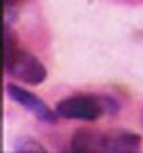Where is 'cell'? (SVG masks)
<instances>
[{
    "label": "cell",
    "instance_id": "obj_1",
    "mask_svg": "<svg viewBox=\"0 0 143 153\" xmlns=\"http://www.w3.org/2000/svg\"><path fill=\"white\" fill-rule=\"evenodd\" d=\"M4 69L8 75L29 86H38L46 80L48 69L36 56L19 48L15 35L8 33L4 36Z\"/></svg>",
    "mask_w": 143,
    "mask_h": 153
},
{
    "label": "cell",
    "instance_id": "obj_2",
    "mask_svg": "<svg viewBox=\"0 0 143 153\" xmlns=\"http://www.w3.org/2000/svg\"><path fill=\"white\" fill-rule=\"evenodd\" d=\"M55 111L61 119H74V121H97L105 113L103 100L95 98V96H67L59 100L55 105Z\"/></svg>",
    "mask_w": 143,
    "mask_h": 153
},
{
    "label": "cell",
    "instance_id": "obj_3",
    "mask_svg": "<svg viewBox=\"0 0 143 153\" xmlns=\"http://www.w3.org/2000/svg\"><path fill=\"white\" fill-rule=\"evenodd\" d=\"M6 94H8V98H12L15 103H19L25 111L35 115L38 121H42V123L54 124L57 121V117H59L55 109L48 107V103L44 100H40L32 92H27L25 88H21L17 84H6Z\"/></svg>",
    "mask_w": 143,
    "mask_h": 153
},
{
    "label": "cell",
    "instance_id": "obj_4",
    "mask_svg": "<svg viewBox=\"0 0 143 153\" xmlns=\"http://www.w3.org/2000/svg\"><path fill=\"white\" fill-rule=\"evenodd\" d=\"M141 147V136L128 130H105L101 134V151L128 153Z\"/></svg>",
    "mask_w": 143,
    "mask_h": 153
},
{
    "label": "cell",
    "instance_id": "obj_5",
    "mask_svg": "<svg viewBox=\"0 0 143 153\" xmlns=\"http://www.w3.org/2000/svg\"><path fill=\"white\" fill-rule=\"evenodd\" d=\"M101 134L94 128H78L71 138V149L73 151H101Z\"/></svg>",
    "mask_w": 143,
    "mask_h": 153
},
{
    "label": "cell",
    "instance_id": "obj_6",
    "mask_svg": "<svg viewBox=\"0 0 143 153\" xmlns=\"http://www.w3.org/2000/svg\"><path fill=\"white\" fill-rule=\"evenodd\" d=\"M13 149L19 153H29V151H46V147L31 136H19L13 142Z\"/></svg>",
    "mask_w": 143,
    "mask_h": 153
}]
</instances>
